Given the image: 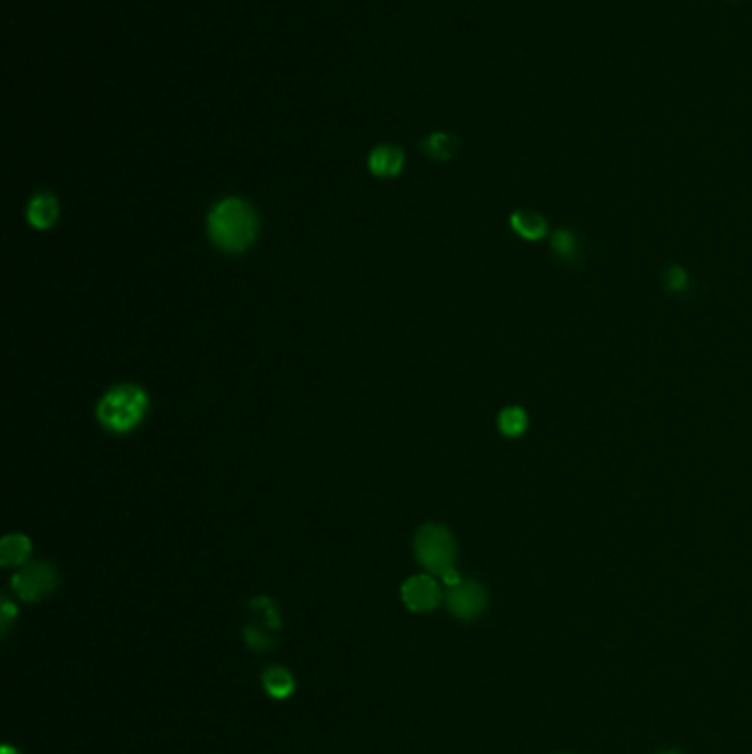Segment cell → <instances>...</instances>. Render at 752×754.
I'll return each mask as SVG.
<instances>
[{"instance_id":"obj_1","label":"cell","mask_w":752,"mask_h":754,"mask_svg":"<svg viewBox=\"0 0 752 754\" xmlns=\"http://www.w3.org/2000/svg\"><path fill=\"white\" fill-rule=\"evenodd\" d=\"M207 234L218 249L227 255H240L247 247H252L259 236L257 212L243 199H223L207 216Z\"/></svg>"},{"instance_id":"obj_2","label":"cell","mask_w":752,"mask_h":754,"mask_svg":"<svg viewBox=\"0 0 752 754\" xmlns=\"http://www.w3.org/2000/svg\"><path fill=\"white\" fill-rule=\"evenodd\" d=\"M148 413V395L137 384H117L104 393L98 404V421L115 432L124 435L137 428Z\"/></svg>"},{"instance_id":"obj_3","label":"cell","mask_w":752,"mask_h":754,"mask_svg":"<svg viewBox=\"0 0 752 754\" xmlns=\"http://www.w3.org/2000/svg\"><path fill=\"white\" fill-rule=\"evenodd\" d=\"M415 556L426 572L444 576L448 570L454 567L457 543L446 528L430 524L419 528L415 537Z\"/></svg>"},{"instance_id":"obj_4","label":"cell","mask_w":752,"mask_h":754,"mask_svg":"<svg viewBox=\"0 0 752 754\" xmlns=\"http://www.w3.org/2000/svg\"><path fill=\"white\" fill-rule=\"evenodd\" d=\"M60 578L54 565L45 561H34L21 567V572L12 578V587L25 603H41L52 596L58 587Z\"/></svg>"},{"instance_id":"obj_5","label":"cell","mask_w":752,"mask_h":754,"mask_svg":"<svg viewBox=\"0 0 752 754\" xmlns=\"http://www.w3.org/2000/svg\"><path fill=\"white\" fill-rule=\"evenodd\" d=\"M448 611L459 620H474L483 614L487 605L485 589L476 581H461L454 587H448L446 594Z\"/></svg>"},{"instance_id":"obj_6","label":"cell","mask_w":752,"mask_h":754,"mask_svg":"<svg viewBox=\"0 0 752 754\" xmlns=\"http://www.w3.org/2000/svg\"><path fill=\"white\" fill-rule=\"evenodd\" d=\"M444 594L433 576H413L402 585V600L413 614H430L439 607Z\"/></svg>"},{"instance_id":"obj_7","label":"cell","mask_w":752,"mask_h":754,"mask_svg":"<svg viewBox=\"0 0 752 754\" xmlns=\"http://www.w3.org/2000/svg\"><path fill=\"white\" fill-rule=\"evenodd\" d=\"M404 168V153L397 148V146H378L371 155H369V170L375 175V177H382V179H391V177H397Z\"/></svg>"},{"instance_id":"obj_8","label":"cell","mask_w":752,"mask_h":754,"mask_svg":"<svg viewBox=\"0 0 752 754\" xmlns=\"http://www.w3.org/2000/svg\"><path fill=\"white\" fill-rule=\"evenodd\" d=\"M30 225L36 229H49L58 221V199L52 192H38L27 207Z\"/></svg>"},{"instance_id":"obj_9","label":"cell","mask_w":752,"mask_h":754,"mask_svg":"<svg viewBox=\"0 0 752 754\" xmlns=\"http://www.w3.org/2000/svg\"><path fill=\"white\" fill-rule=\"evenodd\" d=\"M32 554V541L25 534H8L0 541V565L21 567Z\"/></svg>"},{"instance_id":"obj_10","label":"cell","mask_w":752,"mask_h":754,"mask_svg":"<svg viewBox=\"0 0 752 754\" xmlns=\"http://www.w3.org/2000/svg\"><path fill=\"white\" fill-rule=\"evenodd\" d=\"M510 225L521 238H528V240H541L543 236H548L546 218L530 210H517L510 216Z\"/></svg>"},{"instance_id":"obj_11","label":"cell","mask_w":752,"mask_h":754,"mask_svg":"<svg viewBox=\"0 0 752 754\" xmlns=\"http://www.w3.org/2000/svg\"><path fill=\"white\" fill-rule=\"evenodd\" d=\"M261 679H263V688L274 699H288L296 688L294 675L283 666H270Z\"/></svg>"},{"instance_id":"obj_12","label":"cell","mask_w":752,"mask_h":754,"mask_svg":"<svg viewBox=\"0 0 752 754\" xmlns=\"http://www.w3.org/2000/svg\"><path fill=\"white\" fill-rule=\"evenodd\" d=\"M457 148H459V142L448 133H433L422 144V150L437 161L450 159L457 153Z\"/></svg>"},{"instance_id":"obj_13","label":"cell","mask_w":752,"mask_h":754,"mask_svg":"<svg viewBox=\"0 0 752 754\" xmlns=\"http://www.w3.org/2000/svg\"><path fill=\"white\" fill-rule=\"evenodd\" d=\"M498 430L506 437H521L528 430V415L521 406H508L498 413Z\"/></svg>"},{"instance_id":"obj_14","label":"cell","mask_w":752,"mask_h":754,"mask_svg":"<svg viewBox=\"0 0 752 754\" xmlns=\"http://www.w3.org/2000/svg\"><path fill=\"white\" fill-rule=\"evenodd\" d=\"M552 247H554V251H557L561 259H574V255H576V238L568 229H559L552 236Z\"/></svg>"},{"instance_id":"obj_15","label":"cell","mask_w":752,"mask_h":754,"mask_svg":"<svg viewBox=\"0 0 752 754\" xmlns=\"http://www.w3.org/2000/svg\"><path fill=\"white\" fill-rule=\"evenodd\" d=\"M243 635H245V642H247L249 646H252V649H257V651H266V649H270V646L274 644V640H272L261 627H257V624L245 627Z\"/></svg>"},{"instance_id":"obj_16","label":"cell","mask_w":752,"mask_h":754,"mask_svg":"<svg viewBox=\"0 0 752 754\" xmlns=\"http://www.w3.org/2000/svg\"><path fill=\"white\" fill-rule=\"evenodd\" d=\"M16 616H19V609L14 607V603L3 598V607H0V622H3V633H8V629Z\"/></svg>"},{"instance_id":"obj_17","label":"cell","mask_w":752,"mask_h":754,"mask_svg":"<svg viewBox=\"0 0 752 754\" xmlns=\"http://www.w3.org/2000/svg\"><path fill=\"white\" fill-rule=\"evenodd\" d=\"M686 283H688V279H686V272L684 270H671L669 272V279H666V285H669V290L671 292H682L684 288H686Z\"/></svg>"},{"instance_id":"obj_18","label":"cell","mask_w":752,"mask_h":754,"mask_svg":"<svg viewBox=\"0 0 752 754\" xmlns=\"http://www.w3.org/2000/svg\"><path fill=\"white\" fill-rule=\"evenodd\" d=\"M441 581H444L448 587H454V585L461 583V576H459V572L452 567V570H448V572L441 576Z\"/></svg>"},{"instance_id":"obj_19","label":"cell","mask_w":752,"mask_h":754,"mask_svg":"<svg viewBox=\"0 0 752 754\" xmlns=\"http://www.w3.org/2000/svg\"><path fill=\"white\" fill-rule=\"evenodd\" d=\"M0 754H21V752L14 750L12 745H3V747H0Z\"/></svg>"},{"instance_id":"obj_20","label":"cell","mask_w":752,"mask_h":754,"mask_svg":"<svg viewBox=\"0 0 752 754\" xmlns=\"http://www.w3.org/2000/svg\"><path fill=\"white\" fill-rule=\"evenodd\" d=\"M658 754H682L680 750H664V752H658Z\"/></svg>"}]
</instances>
